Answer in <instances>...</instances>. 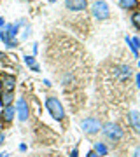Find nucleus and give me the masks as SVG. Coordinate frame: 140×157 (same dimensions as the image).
I'll return each instance as SVG.
<instances>
[{
  "mask_svg": "<svg viewBox=\"0 0 140 157\" xmlns=\"http://www.w3.org/2000/svg\"><path fill=\"white\" fill-rule=\"evenodd\" d=\"M102 133H103V136L107 140L110 141H119L124 136V131L114 122H107L105 126H102Z\"/></svg>",
  "mask_w": 140,
  "mask_h": 157,
  "instance_id": "f257e3e1",
  "label": "nucleus"
},
{
  "mask_svg": "<svg viewBox=\"0 0 140 157\" xmlns=\"http://www.w3.org/2000/svg\"><path fill=\"white\" fill-rule=\"evenodd\" d=\"M138 65H140V61H138Z\"/></svg>",
  "mask_w": 140,
  "mask_h": 157,
  "instance_id": "a878e982",
  "label": "nucleus"
},
{
  "mask_svg": "<svg viewBox=\"0 0 140 157\" xmlns=\"http://www.w3.org/2000/svg\"><path fill=\"white\" fill-rule=\"evenodd\" d=\"M16 112H18V119H19L21 122H25V121L28 119V113H30V110H28V105H26V101L23 100V98H19V100H18Z\"/></svg>",
  "mask_w": 140,
  "mask_h": 157,
  "instance_id": "423d86ee",
  "label": "nucleus"
},
{
  "mask_svg": "<svg viewBox=\"0 0 140 157\" xmlns=\"http://www.w3.org/2000/svg\"><path fill=\"white\" fill-rule=\"evenodd\" d=\"M131 21H133V25L137 28H140V12H135L133 16H131Z\"/></svg>",
  "mask_w": 140,
  "mask_h": 157,
  "instance_id": "2eb2a0df",
  "label": "nucleus"
},
{
  "mask_svg": "<svg viewBox=\"0 0 140 157\" xmlns=\"http://www.w3.org/2000/svg\"><path fill=\"white\" fill-rule=\"evenodd\" d=\"M137 86H138V87H140V73H138V75H137Z\"/></svg>",
  "mask_w": 140,
  "mask_h": 157,
  "instance_id": "4be33fe9",
  "label": "nucleus"
},
{
  "mask_svg": "<svg viewBox=\"0 0 140 157\" xmlns=\"http://www.w3.org/2000/svg\"><path fill=\"white\" fill-rule=\"evenodd\" d=\"M77 155H79V150H77V148H74L72 154H70V157H77Z\"/></svg>",
  "mask_w": 140,
  "mask_h": 157,
  "instance_id": "6ab92c4d",
  "label": "nucleus"
},
{
  "mask_svg": "<svg viewBox=\"0 0 140 157\" xmlns=\"http://www.w3.org/2000/svg\"><path fill=\"white\" fill-rule=\"evenodd\" d=\"M81 128H82L84 133H88V135H96L98 131H102V122L95 117H88L81 122Z\"/></svg>",
  "mask_w": 140,
  "mask_h": 157,
  "instance_id": "20e7f679",
  "label": "nucleus"
},
{
  "mask_svg": "<svg viewBox=\"0 0 140 157\" xmlns=\"http://www.w3.org/2000/svg\"><path fill=\"white\" fill-rule=\"evenodd\" d=\"M12 101H14V93L0 91V103H2V107H9Z\"/></svg>",
  "mask_w": 140,
  "mask_h": 157,
  "instance_id": "1a4fd4ad",
  "label": "nucleus"
},
{
  "mask_svg": "<svg viewBox=\"0 0 140 157\" xmlns=\"http://www.w3.org/2000/svg\"><path fill=\"white\" fill-rule=\"evenodd\" d=\"M88 157H96V152H90V154H88Z\"/></svg>",
  "mask_w": 140,
  "mask_h": 157,
  "instance_id": "412c9836",
  "label": "nucleus"
},
{
  "mask_svg": "<svg viewBox=\"0 0 140 157\" xmlns=\"http://www.w3.org/2000/svg\"><path fill=\"white\" fill-rule=\"evenodd\" d=\"M116 75H118L119 78H130V75H131V68L130 67H119L118 70H116Z\"/></svg>",
  "mask_w": 140,
  "mask_h": 157,
  "instance_id": "9b49d317",
  "label": "nucleus"
},
{
  "mask_svg": "<svg viewBox=\"0 0 140 157\" xmlns=\"http://www.w3.org/2000/svg\"><path fill=\"white\" fill-rule=\"evenodd\" d=\"M4 140H6V136H4V133H0V145L4 143Z\"/></svg>",
  "mask_w": 140,
  "mask_h": 157,
  "instance_id": "aec40b11",
  "label": "nucleus"
},
{
  "mask_svg": "<svg viewBox=\"0 0 140 157\" xmlns=\"http://www.w3.org/2000/svg\"><path fill=\"white\" fill-rule=\"evenodd\" d=\"M91 12H93V16L96 17V19H109V16H110V11H109V6H107V2H103V0H96L95 4L91 6Z\"/></svg>",
  "mask_w": 140,
  "mask_h": 157,
  "instance_id": "7ed1b4c3",
  "label": "nucleus"
},
{
  "mask_svg": "<svg viewBox=\"0 0 140 157\" xmlns=\"http://www.w3.org/2000/svg\"><path fill=\"white\" fill-rule=\"evenodd\" d=\"M119 2H121V7H124V9H133L138 4V0H119Z\"/></svg>",
  "mask_w": 140,
  "mask_h": 157,
  "instance_id": "ddd939ff",
  "label": "nucleus"
},
{
  "mask_svg": "<svg viewBox=\"0 0 140 157\" xmlns=\"http://www.w3.org/2000/svg\"><path fill=\"white\" fill-rule=\"evenodd\" d=\"M133 157H140V147H137V148H135V152H133Z\"/></svg>",
  "mask_w": 140,
  "mask_h": 157,
  "instance_id": "a211bd4d",
  "label": "nucleus"
},
{
  "mask_svg": "<svg viewBox=\"0 0 140 157\" xmlns=\"http://www.w3.org/2000/svg\"><path fill=\"white\" fill-rule=\"evenodd\" d=\"M46 108L49 110V113L53 115V119H56V121H62V119L65 117L63 105L60 103V100H56V98H47V100H46Z\"/></svg>",
  "mask_w": 140,
  "mask_h": 157,
  "instance_id": "f03ea898",
  "label": "nucleus"
},
{
  "mask_svg": "<svg viewBox=\"0 0 140 157\" xmlns=\"http://www.w3.org/2000/svg\"><path fill=\"white\" fill-rule=\"evenodd\" d=\"M0 86H2V91L14 93V87H16V77H14V75H9V73H2V75H0Z\"/></svg>",
  "mask_w": 140,
  "mask_h": 157,
  "instance_id": "39448f33",
  "label": "nucleus"
},
{
  "mask_svg": "<svg viewBox=\"0 0 140 157\" xmlns=\"http://www.w3.org/2000/svg\"><path fill=\"white\" fill-rule=\"evenodd\" d=\"M6 25V21H4V17H0V26H4Z\"/></svg>",
  "mask_w": 140,
  "mask_h": 157,
  "instance_id": "5701e85b",
  "label": "nucleus"
},
{
  "mask_svg": "<svg viewBox=\"0 0 140 157\" xmlns=\"http://www.w3.org/2000/svg\"><path fill=\"white\" fill-rule=\"evenodd\" d=\"M126 44L130 45V49H131V52H133L135 56H137V54H138V49H137V47L133 45V42H131V39H130V37H126Z\"/></svg>",
  "mask_w": 140,
  "mask_h": 157,
  "instance_id": "dca6fc26",
  "label": "nucleus"
},
{
  "mask_svg": "<svg viewBox=\"0 0 140 157\" xmlns=\"http://www.w3.org/2000/svg\"><path fill=\"white\" fill-rule=\"evenodd\" d=\"M0 40L4 42V44H9V40H7V35H6V30H0Z\"/></svg>",
  "mask_w": 140,
  "mask_h": 157,
  "instance_id": "f3484780",
  "label": "nucleus"
},
{
  "mask_svg": "<svg viewBox=\"0 0 140 157\" xmlns=\"http://www.w3.org/2000/svg\"><path fill=\"white\" fill-rule=\"evenodd\" d=\"M25 63H26L28 67L32 68V70H35V72H39V67H37V63H35L34 56H25Z\"/></svg>",
  "mask_w": 140,
  "mask_h": 157,
  "instance_id": "4468645a",
  "label": "nucleus"
},
{
  "mask_svg": "<svg viewBox=\"0 0 140 157\" xmlns=\"http://www.w3.org/2000/svg\"><path fill=\"white\" fill-rule=\"evenodd\" d=\"M4 58H6V54H4V52H0V59H4Z\"/></svg>",
  "mask_w": 140,
  "mask_h": 157,
  "instance_id": "393cba45",
  "label": "nucleus"
},
{
  "mask_svg": "<svg viewBox=\"0 0 140 157\" xmlns=\"http://www.w3.org/2000/svg\"><path fill=\"white\" fill-rule=\"evenodd\" d=\"M2 119H4L6 122H11L12 119H14V107H12V105L4 107V110H2Z\"/></svg>",
  "mask_w": 140,
  "mask_h": 157,
  "instance_id": "9d476101",
  "label": "nucleus"
},
{
  "mask_svg": "<svg viewBox=\"0 0 140 157\" xmlns=\"http://www.w3.org/2000/svg\"><path fill=\"white\" fill-rule=\"evenodd\" d=\"M86 6H88L86 0H67V7L70 11H82L86 9Z\"/></svg>",
  "mask_w": 140,
  "mask_h": 157,
  "instance_id": "6e6552de",
  "label": "nucleus"
},
{
  "mask_svg": "<svg viewBox=\"0 0 140 157\" xmlns=\"http://www.w3.org/2000/svg\"><path fill=\"white\" fill-rule=\"evenodd\" d=\"M95 152L98 155H107V154H109V148H107L103 143H95Z\"/></svg>",
  "mask_w": 140,
  "mask_h": 157,
  "instance_id": "f8f14e48",
  "label": "nucleus"
},
{
  "mask_svg": "<svg viewBox=\"0 0 140 157\" xmlns=\"http://www.w3.org/2000/svg\"><path fill=\"white\" fill-rule=\"evenodd\" d=\"M0 157H9V154H6V152H2V154H0Z\"/></svg>",
  "mask_w": 140,
  "mask_h": 157,
  "instance_id": "b1692460",
  "label": "nucleus"
},
{
  "mask_svg": "<svg viewBox=\"0 0 140 157\" xmlns=\"http://www.w3.org/2000/svg\"><path fill=\"white\" fill-rule=\"evenodd\" d=\"M130 119V124H131V128L135 129V133H138L140 135V112H137V110H131L128 115Z\"/></svg>",
  "mask_w": 140,
  "mask_h": 157,
  "instance_id": "0eeeda50",
  "label": "nucleus"
}]
</instances>
